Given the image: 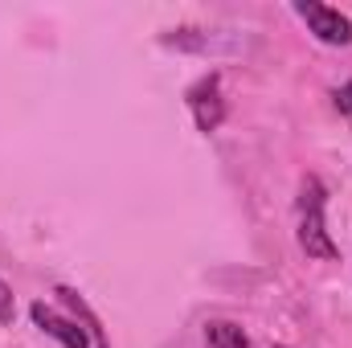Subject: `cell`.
Wrapping results in <instances>:
<instances>
[{
    "label": "cell",
    "mask_w": 352,
    "mask_h": 348,
    "mask_svg": "<svg viewBox=\"0 0 352 348\" xmlns=\"http://www.w3.org/2000/svg\"><path fill=\"white\" fill-rule=\"evenodd\" d=\"M299 246L311 254V259H336V242L328 238L324 230V193L316 180H307L303 188V226H299Z\"/></svg>",
    "instance_id": "cell-1"
},
{
    "label": "cell",
    "mask_w": 352,
    "mask_h": 348,
    "mask_svg": "<svg viewBox=\"0 0 352 348\" xmlns=\"http://www.w3.org/2000/svg\"><path fill=\"white\" fill-rule=\"evenodd\" d=\"M295 12L307 21V29H311L324 45H349L352 41V21L344 12H336V8H328V4H316V0L295 4Z\"/></svg>",
    "instance_id": "cell-2"
},
{
    "label": "cell",
    "mask_w": 352,
    "mask_h": 348,
    "mask_svg": "<svg viewBox=\"0 0 352 348\" xmlns=\"http://www.w3.org/2000/svg\"><path fill=\"white\" fill-rule=\"evenodd\" d=\"M29 316H33V324H37V328H45L50 336H58L66 348H90L87 328H78L74 320H62V316H58V312H50L45 303H33V307H29Z\"/></svg>",
    "instance_id": "cell-3"
},
{
    "label": "cell",
    "mask_w": 352,
    "mask_h": 348,
    "mask_svg": "<svg viewBox=\"0 0 352 348\" xmlns=\"http://www.w3.org/2000/svg\"><path fill=\"white\" fill-rule=\"evenodd\" d=\"M192 111H197V127L201 131H213L217 123H221V98H217V78H209V83H201V87L192 90Z\"/></svg>",
    "instance_id": "cell-4"
},
{
    "label": "cell",
    "mask_w": 352,
    "mask_h": 348,
    "mask_svg": "<svg viewBox=\"0 0 352 348\" xmlns=\"http://www.w3.org/2000/svg\"><path fill=\"white\" fill-rule=\"evenodd\" d=\"M205 348H250V340H246V332L238 324L217 320V324L205 328Z\"/></svg>",
    "instance_id": "cell-5"
},
{
    "label": "cell",
    "mask_w": 352,
    "mask_h": 348,
    "mask_svg": "<svg viewBox=\"0 0 352 348\" xmlns=\"http://www.w3.org/2000/svg\"><path fill=\"white\" fill-rule=\"evenodd\" d=\"M58 295H62V299H66V303H70L74 312H87V307H82V299H78V295H74L70 287H58ZM87 328L94 332V336H98V348H107V340H102V332H98V324H94V316H87Z\"/></svg>",
    "instance_id": "cell-6"
},
{
    "label": "cell",
    "mask_w": 352,
    "mask_h": 348,
    "mask_svg": "<svg viewBox=\"0 0 352 348\" xmlns=\"http://www.w3.org/2000/svg\"><path fill=\"white\" fill-rule=\"evenodd\" d=\"M12 316H16V303H12V291H8V283L0 279V324H12Z\"/></svg>",
    "instance_id": "cell-7"
},
{
    "label": "cell",
    "mask_w": 352,
    "mask_h": 348,
    "mask_svg": "<svg viewBox=\"0 0 352 348\" xmlns=\"http://www.w3.org/2000/svg\"><path fill=\"white\" fill-rule=\"evenodd\" d=\"M336 107H340V111H349V115H352V87L336 90Z\"/></svg>",
    "instance_id": "cell-8"
},
{
    "label": "cell",
    "mask_w": 352,
    "mask_h": 348,
    "mask_svg": "<svg viewBox=\"0 0 352 348\" xmlns=\"http://www.w3.org/2000/svg\"><path fill=\"white\" fill-rule=\"evenodd\" d=\"M274 348H283V345H274Z\"/></svg>",
    "instance_id": "cell-9"
}]
</instances>
